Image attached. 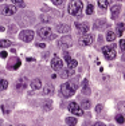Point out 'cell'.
I'll list each match as a JSON object with an SVG mask.
<instances>
[{"label":"cell","instance_id":"cell-37","mask_svg":"<svg viewBox=\"0 0 125 126\" xmlns=\"http://www.w3.org/2000/svg\"><path fill=\"white\" fill-rule=\"evenodd\" d=\"M38 47H40V48H44V47H46V44H44V43H39V44H38Z\"/></svg>","mask_w":125,"mask_h":126},{"label":"cell","instance_id":"cell-20","mask_svg":"<svg viewBox=\"0 0 125 126\" xmlns=\"http://www.w3.org/2000/svg\"><path fill=\"white\" fill-rule=\"evenodd\" d=\"M43 91H44V94H46V95H51L53 93H54V86H53V85H47V86H44Z\"/></svg>","mask_w":125,"mask_h":126},{"label":"cell","instance_id":"cell-6","mask_svg":"<svg viewBox=\"0 0 125 126\" xmlns=\"http://www.w3.org/2000/svg\"><path fill=\"white\" fill-rule=\"evenodd\" d=\"M69 110L74 114V115H78V117L83 115V110L78 106V103H77V102H71V103L69 105Z\"/></svg>","mask_w":125,"mask_h":126},{"label":"cell","instance_id":"cell-39","mask_svg":"<svg viewBox=\"0 0 125 126\" xmlns=\"http://www.w3.org/2000/svg\"><path fill=\"white\" fill-rule=\"evenodd\" d=\"M20 126H24V125H20Z\"/></svg>","mask_w":125,"mask_h":126},{"label":"cell","instance_id":"cell-27","mask_svg":"<svg viewBox=\"0 0 125 126\" xmlns=\"http://www.w3.org/2000/svg\"><path fill=\"white\" fill-rule=\"evenodd\" d=\"M81 105H82V107L83 109H90V101H88V99H83L82 102H81Z\"/></svg>","mask_w":125,"mask_h":126},{"label":"cell","instance_id":"cell-19","mask_svg":"<svg viewBox=\"0 0 125 126\" xmlns=\"http://www.w3.org/2000/svg\"><path fill=\"white\" fill-rule=\"evenodd\" d=\"M82 93L83 94H86V95H89L90 94V89H89V82L88 80H83V85H82Z\"/></svg>","mask_w":125,"mask_h":126},{"label":"cell","instance_id":"cell-31","mask_svg":"<svg viewBox=\"0 0 125 126\" xmlns=\"http://www.w3.org/2000/svg\"><path fill=\"white\" fill-rule=\"evenodd\" d=\"M120 48H121V51L124 52V50H125V40H124V39L120 42Z\"/></svg>","mask_w":125,"mask_h":126},{"label":"cell","instance_id":"cell-25","mask_svg":"<svg viewBox=\"0 0 125 126\" xmlns=\"http://www.w3.org/2000/svg\"><path fill=\"white\" fill-rule=\"evenodd\" d=\"M77 64H78V62H77L75 59H71L70 62H67V68H71V70H74V68L77 67Z\"/></svg>","mask_w":125,"mask_h":126},{"label":"cell","instance_id":"cell-38","mask_svg":"<svg viewBox=\"0 0 125 126\" xmlns=\"http://www.w3.org/2000/svg\"><path fill=\"white\" fill-rule=\"evenodd\" d=\"M3 111H4V113H8V111H10V110H8L7 107H4V106H3Z\"/></svg>","mask_w":125,"mask_h":126},{"label":"cell","instance_id":"cell-12","mask_svg":"<svg viewBox=\"0 0 125 126\" xmlns=\"http://www.w3.org/2000/svg\"><path fill=\"white\" fill-rule=\"evenodd\" d=\"M75 26H77V28H78L79 34H82V35H86V34H88V31H89L88 23H75Z\"/></svg>","mask_w":125,"mask_h":126},{"label":"cell","instance_id":"cell-28","mask_svg":"<svg viewBox=\"0 0 125 126\" xmlns=\"http://www.w3.org/2000/svg\"><path fill=\"white\" fill-rule=\"evenodd\" d=\"M12 3H14L15 7H16V5H18V7H24V5H26L23 0H12Z\"/></svg>","mask_w":125,"mask_h":126},{"label":"cell","instance_id":"cell-13","mask_svg":"<svg viewBox=\"0 0 125 126\" xmlns=\"http://www.w3.org/2000/svg\"><path fill=\"white\" fill-rule=\"evenodd\" d=\"M26 86H27V78L26 77H22L19 80L16 82V89L18 90H22V89H24Z\"/></svg>","mask_w":125,"mask_h":126},{"label":"cell","instance_id":"cell-15","mask_svg":"<svg viewBox=\"0 0 125 126\" xmlns=\"http://www.w3.org/2000/svg\"><path fill=\"white\" fill-rule=\"evenodd\" d=\"M120 5H114V7H112V19H117L118 14H120Z\"/></svg>","mask_w":125,"mask_h":126},{"label":"cell","instance_id":"cell-10","mask_svg":"<svg viewBox=\"0 0 125 126\" xmlns=\"http://www.w3.org/2000/svg\"><path fill=\"white\" fill-rule=\"evenodd\" d=\"M79 43L82 44V46H90L91 43H93V35H83V36H81V39H79Z\"/></svg>","mask_w":125,"mask_h":126},{"label":"cell","instance_id":"cell-21","mask_svg":"<svg viewBox=\"0 0 125 126\" xmlns=\"http://www.w3.org/2000/svg\"><path fill=\"white\" fill-rule=\"evenodd\" d=\"M114 39H116V32L108 31V34H106V40H108V42H113Z\"/></svg>","mask_w":125,"mask_h":126},{"label":"cell","instance_id":"cell-2","mask_svg":"<svg viewBox=\"0 0 125 126\" xmlns=\"http://www.w3.org/2000/svg\"><path fill=\"white\" fill-rule=\"evenodd\" d=\"M82 1L79 0H71L69 4V14L74 15V16H81V11H82Z\"/></svg>","mask_w":125,"mask_h":126},{"label":"cell","instance_id":"cell-26","mask_svg":"<svg viewBox=\"0 0 125 126\" xmlns=\"http://www.w3.org/2000/svg\"><path fill=\"white\" fill-rule=\"evenodd\" d=\"M8 87V82L5 79H0V91H4Z\"/></svg>","mask_w":125,"mask_h":126},{"label":"cell","instance_id":"cell-36","mask_svg":"<svg viewBox=\"0 0 125 126\" xmlns=\"http://www.w3.org/2000/svg\"><path fill=\"white\" fill-rule=\"evenodd\" d=\"M94 126H106V125H105V124H102V122H97V124L94 125Z\"/></svg>","mask_w":125,"mask_h":126},{"label":"cell","instance_id":"cell-42","mask_svg":"<svg viewBox=\"0 0 125 126\" xmlns=\"http://www.w3.org/2000/svg\"><path fill=\"white\" fill-rule=\"evenodd\" d=\"M10 126H11V125H10Z\"/></svg>","mask_w":125,"mask_h":126},{"label":"cell","instance_id":"cell-35","mask_svg":"<svg viewBox=\"0 0 125 126\" xmlns=\"http://www.w3.org/2000/svg\"><path fill=\"white\" fill-rule=\"evenodd\" d=\"M101 110H102V105H98V106L96 107V111H97V113H100Z\"/></svg>","mask_w":125,"mask_h":126},{"label":"cell","instance_id":"cell-18","mask_svg":"<svg viewBox=\"0 0 125 126\" xmlns=\"http://www.w3.org/2000/svg\"><path fill=\"white\" fill-rule=\"evenodd\" d=\"M31 87L34 89V90H39L42 87V82H40V79H34L31 82Z\"/></svg>","mask_w":125,"mask_h":126},{"label":"cell","instance_id":"cell-30","mask_svg":"<svg viewBox=\"0 0 125 126\" xmlns=\"http://www.w3.org/2000/svg\"><path fill=\"white\" fill-rule=\"evenodd\" d=\"M93 12H94V5H93V4H89V5H88V10H86V14H88V15H91Z\"/></svg>","mask_w":125,"mask_h":126},{"label":"cell","instance_id":"cell-1","mask_svg":"<svg viewBox=\"0 0 125 126\" xmlns=\"http://www.w3.org/2000/svg\"><path fill=\"white\" fill-rule=\"evenodd\" d=\"M75 90H77V85L73 83V82H66V83H63V85L61 86V93H62V95H63L65 98L73 97L74 93H75Z\"/></svg>","mask_w":125,"mask_h":126},{"label":"cell","instance_id":"cell-9","mask_svg":"<svg viewBox=\"0 0 125 126\" xmlns=\"http://www.w3.org/2000/svg\"><path fill=\"white\" fill-rule=\"evenodd\" d=\"M16 10L18 8L15 7V5H4V7L1 8V14L10 16V15H14L15 12H16Z\"/></svg>","mask_w":125,"mask_h":126},{"label":"cell","instance_id":"cell-7","mask_svg":"<svg viewBox=\"0 0 125 126\" xmlns=\"http://www.w3.org/2000/svg\"><path fill=\"white\" fill-rule=\"evenodd\" d=\"M62 66H63V63H62L61 58H58V55H54V56H53V61H51V67H53V70H55V71L62 70Z\"/></svg>","mask_w":125,"mask_h":126},{"label":"cell","instance_id":"cell-17","mask_svg":"<svg viewBox=\"0 0 125 126\" xmlns=\"http://www.w3.org/2000/svg\"><path fill=\"white\" fill-rule=\"evenodd\" d=\"M74 75V70H71V68H67V70H63L61 74L62 78H69V77H73Z\"/></svg>","mask_w":125,"mask_h":126},{"label":"cell","instance_id":"cell-40","mask_svg":"<svg viewBox=\"0 0 125 126\" xmlns=\"http://www.w3.org/2000/svg\"><path fill=\"white\" fill-rule=\"evenodd\" d=\"M0 126H1V124H0Z\"/></svg>","mask_w":125,"mask_h":126},{"label":"cell","instance_id":"cell-5","mask_svg":"<svg viewBox=\"0 0 125 126\" xmlns=\"http://www.w3.org/2000/svg\"><path fill=\"white\" fill-rule=\"evenodd\" d=\"M71 44H73V40H71L70 36H63L59 39V42H58V46L63 50H67L69 47H71Z\"/></svg>","mask_w":125,"mask_h":126},{"label":"cell","instance_id":"cell-4","mask_svg":"<svg viewBox=\"0 0 125 126\" xmlns=\"http://www.w3.org/2000/svg\"><path fill=\"white\" fill-rule=\"evenodd\" d=\"M20 59L18 58V56H12V58H10V61H8V64H7V68L8 70H18V68L20 67Z\"/></svg>","mask_w":125,"mask_h":126},{"label":"cell","instance_id":"cell-33","mask_svg":"<svg viewBox=\"0 0 125 126\" xmlns=\"http://www.w3.org/2000/svg\"><path fill=\"white\" fill-rule=\"evenodd\" d=\"M65 59H66V62H70V61H71V56H70V54L65 52Z\"/></svg>","mask_w":125,"mask_h":126},{"label":"cell","instance_id":"cell-32","mask_svg":"<svg viewBox=\"0 0 125 126\" xmlns=\"http://www.w3.org/2000/svg\"><path fill=\"white\" fill-rule=\"evenodd\" d=\"M53 1H54V4H55V5H62L65 0H53Z\"/></svg>","mask_w":125,"mask_h":126},{"label":"cell","instance_id":"cell-41","mask_svg":"<svg viewBox=\"0 0 125 126\" xmlns=\"http://www.w3.org/2000/svg\"><path fill=\"white\" fill-rule=\"evenodd\" d=\"M0 1H1V0H0Z\"/></svg>","mask_w":125,"mask_h":126},{"label":"cell","instance_id":"cell-29","mask_svg":"<svg viewBox=\"0 0 125 126\" xmlns=\"http://www.w3.org/2000/svg\"><path fill=\"white\" fill-rule=\"evenodd\" d=\"M116 121H117L120 125H123V124H124V115H123V114H118V115H116Z\"/></svg>","mask_w":125,"mask_h":126},{"label":"cell","instance_id":"cell-8","mask_svg":"<svg viewBox=\"0 0 125 126\" xmlns=\"http://www.w3.org/2000/svg\"><path fill=\"white\" fill-rule=\"evenodd\" d=\"M20 39L24 42H31L32 39H34V31H31V30H26V31H23L22 34H20Z\"/></svg>","mask_w":125,"mask_h":126},{"label":"cell","instance_id":"cell-16","mask_svg":"<svg viewBox=\"0 0 125 126\" xmlns=\"http://www.w3.org/2000/svg\"><path fill=\"white\" fill-rule=\"evenodd\" d=\"M112 0H98V5H100L102 10H105V8H108L109 5H110Z\"/></svg>","mask_w":125,"mask_h":126},{"label":"cell","instance_id":"cell-11","mask_svg":"<svg viewBox=\"0 0 125 126\" xmlns=\"http://www.w3.org/2000/svg\"><path fill=\"white\" fill-rule=\"evenodd\" d=\"M38 34H39V36L42 38H50L51 36V28L50 27H43V28H40L39 31H38Z\"/></svg>","mask_w":125,"mask_h":126},{"label":"cell","instance_id":"cell-24","mask_svg":"<svg viewBox=\"0 0 125 126\" xmlns=\"http://www.w3.org/2000/svg\"><path fill=\"white\" fill-rule=\"evenodd\" d=\"M124 34V23H118L117 24V35L118 36H123Z\"/></svg>","mask_w":125,"mask_h":126},{"label":"cell","instance_id":"cell-3","mask_svg":"<svg viewBox=\"0 0 125 126\" xmlns=\"http://www.w3.org/2000/svg\"><path fill=\"white\" fill-rule=\"evenodd\" d=\"M102 52H104V56H105L108 61H112V59L116 58V50H114V46H105L102 48Z\"/></svg>","mask_w":125,"mask_h":126},{"label":"cell","instance_id":"cell-14","mask_svg":"<svg viewBox=\"0 0 125 126\" xmlns=\"http://www.w3.org/2000/svg\"><path fill=\"white\" fill-rule=\"evenodd\" d=\"M56 31L58 32H69L70 27L66 24H56Z\"/></svg>","mask_w":125,"mask_h":126},{"label":"cell","instance_id":"cell-23","mask_svg":"<svg viewBox=\"0 0 125 126\" xmlns=\"http://www.w3.org/2000/svg\"><path fill=\"white\" fill-rule=\"evenodd\" d=\"M66 124L70 125V126L77 125V118H74V117H67V118H66Z\"/></svg>","mask_w":125,"mask_h":126},{"label":"cell","instance_id":"cell-22","mask_svg":"<svg viewBox=\"0 0 125 126\" xmlns=\"http://www.w3.org/2000/svg\"><path fill=\"white\" fill-rule=\"evenodd\" d=\"M12 46V42L11 40H0V47L5 48V47H11Z\"/></svg>","mask_w":125,"mask_h":126},{"label":"cell","instance_id":"cell-34","mask_svg":"<svg viewBox=\"0 0 125 126\" xmlns=\"http://www.w3.org/2000/svg\"><path fill=\"white\" fill-rule=\"evenodd\" d=\"M7 55L8 54L5 52V51H1V52H0V56H1V58H7Z\"/></svg>","mask_w":125,"mask_h":126}]
</instances>
